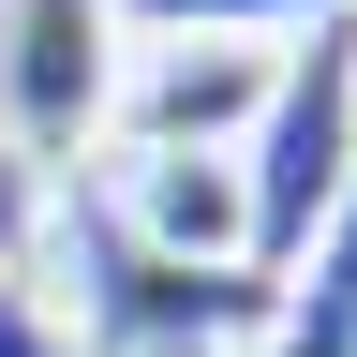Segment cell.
I'll return each mask as SVG.
<instances>
[{"label": "cell", "mask_w": 357, "mask_h": 357, "mask_svg": "<svg viewBox=\"0 0 357 357\" xmlns=\"http://www.w3.org/2000/svg\"><path fill=\"white\" fill-rule=\"evenodd\" d=\"M253 283L283 298V268L312 253V223L342 208V178H357V15H312L283 30V60H268V119H253Z\"/></svg>", "instance_id": "cell-1"}, {"label": "cell", "mask_w": 357, "mask_h": 357, "mask_svg": "<svg viewBox=\"0 0 357 357\" xmlns=\"http://www.w3.org/2000/svg\"><path fill=\"white\" fill-rule=\"evenodd\" d=\"M75 268H89V298H75V342L89 357H253L268 342V283H253V268L134 253L89 194H75Z\"/></svg>", "instance_id": "cell-2"}, {"label": "cell", "mask_w": 357, "mask_h": 357, "mask_svg": "<svg viewBox=\"0 0 357 357\" xmlns=\"http://www.w3.org/2000/svg\"><path fill=\"white\" fill-rule=\"evenodd\" d=\"M119 75H134V30L105 0H0V134H15L30 178H60V164L105 149Z\"/></svg>", "instance_id": "cell-3"}, {"label": "cell", "mask_w": 357, "mask_h": 357, "mask_svg": "<svg viewBox=\"0 0 357 357\" xmlns=\"http://www.w3.org/2000/svg\"><path fill=\"white\" fill-rule=\"evenodd\" d=\"M105 164V208L134 253H178V268H253V178L238 149H89Z\"/></svg>", "instance_id": "cell-4"}, {"label": "cell", "mask_w": 357, "mask_h": 357, "mask_svg": "<svg viewBox=\"0 0 357 357\" xmlns=\"http://www.w3.org/2000/svg\"><path fill=\"white\" fill-rule=\"evenodd\" d=\"M268 60H283V45H134L105 149H253Z\"/></svg>", "instance_id": "cell-5"}, {"label": "cell", "mask_w": 357, "mask_h": 357, "mask_svg": "<svg viewBox=\"0 0 357 357\" xmlns=\"http://www.w3.org/2000/svg\"><path fill=\"white\" fill-rule=\"evenodd\" d=\"M253 357H357V178L342 208L312 223V253L283 268V298H268V342Z\"/></svg>", "instance_id": "cell-6"}, {"label": "cell", "mask_w": 357, "mask_h": 357, "mask_svg": "<svg viewBox=\"0 0 357 357\" xmlns=\"http://www.w3.org/2000/svg\"><path fill=\"white\" fill-rule=\"evenodd\" d=\"M134 45H283L312 15H357V0H105Z\"/></svg>", "instance_id": "cell-7"}, {"label": "cell", "mask_w": 357, "mask_h": 357, "mask_svg": "<svg viewBox=\"0 0 357 357\" xmlns=\"http://www.w3.org/2000/svg\"><path fill=\"white\" fill-rule=\"evenodd\" d=\"M0 357H75V328L45 312V283H30V268H0Z\"/></svg>", "instance_id": "cell-8"}, {"label": "cell", "mask_w": 357, "mask_h": 357, "mask_svg": "<svg viewBox=\"0 0 357 357\" xmlns=\"http://www.w3.org/2000/svg\"><path fill=\"white\" fill-rule=\"evenodd\" d=\"M30 223H45V178L15 164V134H0V268H30Z\"/></svg>", "instance_id": "cell-9"}]
</instances>
